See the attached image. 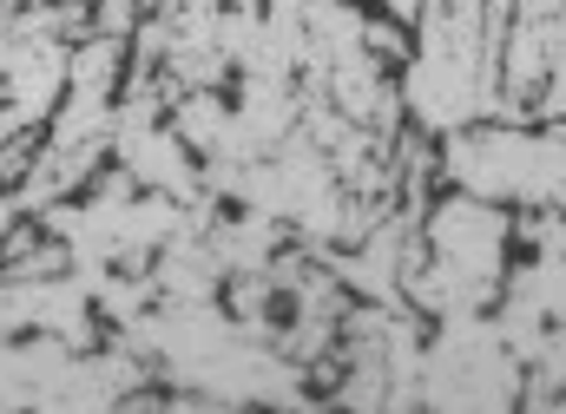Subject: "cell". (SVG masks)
<instances>
[{
  "instance_id": "cell-1",
  "label": "cell",
  "mask_w": 566,
  "mask_h": 414,
  "mask_svg": "<svg viewBox=\"0 0 566 414\" xmlns=\"http://www.w3.org/2000/svg\"><path fill=\"white\" fill-rule=\"evenodd\" d=\"M441 164L474 198L566 211V126H547V132H514V126L468 132L461 126L441 145Z\"/></svg>"
},
{
  "instance_id": "cell-2",
  "label": "cell",
  "mask_w": 566,
  "mask_h": 414,
  "mask_svg": "<svg viewBox=\"0 0 566 414\" xmlns=\"http://www.w3.org/2000/svg\"><path fill=\"white\" fill-rule=\"evenodd\" d=\"M422 402L428 408H514L521 402V355L507 349L501 322L448 316L441 342L422 355Z\"/></svg>"
},
{
  "instance_id": "cell-3",
  "label": "cell",
  "mask_w": 566,
  "mask_h": 414,
  "mask_svg": "<svg viewBox=\"0 0 566 414\" xmlns=\"http://www.w3.org/2000/svg\"><path fill=\"white\" fill-rule=\"evenodd\" d=\"M527 119H547V126H560L566 119V60L534 86V99H527Z\"/></svg>"
},
{
  "instance_id": "cell-4",
  "label": "cell",
  "mask_w": 566,
  "mask_h": 414,
  "mask_svg": "<svg viewBox=\"0 0 566 414\" xmlns=\"http://www.w3.org/2000/svg\"><path fill=\"white\" fill-rule=\"evenodd\" d=\"M382 7H389V13H396L402 26H416V20H422V7H428V0H382Z\"/></svg>"
}]
</instances>
